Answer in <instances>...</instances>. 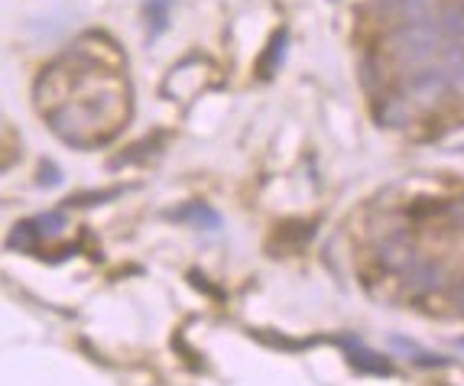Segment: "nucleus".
Listing matches in <instances>:
<instances>
[{"label": "nucleus", "instance_id": "nucleus-1", "mask_svg": "<svg viewBox=\"0 0 464 386\" xmlns=\"http://www.w3.org/2000/svg\"><path fill=\"white\" fill-rule=\"evenodd\" d=\"M396 53H400L402 63H410L412 69H422V65H432L435 53H445V33H441L439 20H422V24H402L393 36Z\"/></svg>", "mask_w": 464, "mask_h": 386}, {"label": "nucleus", "instance_id": "nucleus-2", "mask_svg": "<svg viewBox=\"0 0 464 386\" xmlns=\"http://www.w3.org/2000/svg\"><path fill=\"white\" fill-rule=\"evenodd\" d=\"M406 92H410V98H416L419 104H435V101L451 94V82H449V75H445V69H441V63L422 65V69H416L410 75Z\"/></svg>", "mask_w": 464, "mask_h": 386}, {"label": "nucleus", "instance_id": "nucleus-3", "mask_svg": "<svg viewBox=\"0 0 464 386\" xmlns=\"http://www.w3.org/2000/svg\"><path fill=\"white\" fill-rule=\"evenodd\" d=\"M334 344H338V348L344 351V354H348V361L354 363V371L377 373V377H390V373H393V367H390L387 357H380L377 351H371L361 338L341 334V338H334Z\"/></svg>", "mask_w": 464, "mask_h": 386}, {"label": "nucleus", "instance_id": "nucleus-4", "mask_svg": "<svg viewBox=\"0 0 464 386\" xmlns=\"http://www.w3.org/2000/svg\"><path fill=\"white\" fill-rule=\"evenodd\" d=\"M406 283H410L416 293H435V289H441L449 283V273L435 260H416L410 270H406Z\"/></svg>", "mask_w": 464, "mask_h": 386}, {"label": "nucleus", "instance_id": "nucleus-5", "mask_svg": "<svg viewBox=\"0 0 464 386\" xmlns=\"http://www.w3.org/2000/svg\"><path fill=\"white\" fill-rule=\"evenodd\" d=\"M416 260H419L416 250H412V244L406 237H390V240L380 244V263H383L390 273L406 276V270H410Z\"/></svg>", "mask_w": 464, "mask_h": 386}, {"label": "nucleus", "instance_id": "nucleus-6", "mask_svg": "<svg viewBox=\"0 0 464 386\" xmlns=\"http://www.w3.org/2000/svg\"><path fill=\"white\" fill-rule=\"evenodd\" d=\"M286 49H289V30H279L276 36L270 39V46L264 49L260 63H256V78L270 82L279 72V65H283V59H286Z\"/></svg>", "mask_w": 464, "mask_h": 386}, {"label": "nucleus", "instance_id": "nucleus-7", "mask_svg": "<svg viewBox=\"0 0 464 386\" xmlns=\"http://www.w3.org/2000/svg\"><path fill=\"white\" fill-rule=\"evenodd\" d=\"M39 240H43V234H39L36 221H20V225L14 227V234L7 237V247L10 250H20V254H36Z\"/></svg>", "mask_w": 464, "mask_h": 386}, {"label": "nucleus", "instance_id": "nucleus-8", "mask_svg": "<svg viewBox=\"0 0 464 386\" xmlns=\"http://www.w3.org/2000/svg\"><path fill=\"white\" fill-rule=\"evenodd\" d=\"M176 221H188V225L201 227V231H218L221 227V215L208 208V205H186L182 211H176Z\"/></svg>", "mask_w": 464, "mask_h": 386}, {"label": "nucleus", "instance_id": "nucleus-9", "mask_svg": "<svg viewBox=\"0 0 464 386\" xmlns=\"http://www.w3.org/2000/svg\"><path fill=\"white\" fill-rule=\"evenodd\" d=\"M439 26L445 33V43H464V0L441 10Z\"/></svg>", "mask_w": 464, "mask_h": 386}, {"label": "nucleus", "instance_id": "nucleus-10", "mask_svg": "<svg viewBox=\"0 0 464 386\" xmlns=\"http://www.w3.org/2000/svg\"><path fill=\"white\" fill-rule=\"evenodd\" d=\"M393 348H396V351H402V354H406V357H412V361H416L419 367H445V363H449V357L429 354V351L416 348L412 341H402L400 334H396V338H393Z\"/></svg>", "mask_w": 464, "mask_h": 386}, {"label": "nucleus", "instance_id": "nucleus-11", "mask_svg": "<svg viewBox=\"0 0 464 386\" xmlns=\"http://www.w3.org/2000/svg\"><path fill=\"white\" fill-rule=\"evenodd\" d=\"M377 121L383 127H402V124H410V104L406 101H383V108H380Z\"/></svg>", "mask_w": 464, "mask_h": 386}, {"label": "nucleus", "instance_id": "nucleus-12", "mask_svg": "<svg viewBox=\"0 0 464 386\" xmlns=\"http://www.w3.org/2000/svg\"><path fill=\"white\" fill-rule=\"evenodd\" d=\"M169 7H172V0H147V16H150V26H153L150 36L153 39L166 30V24H169Z\"/></svg>", "mask_w": 464, "mask_h": 386}, {"label": "nucleus", "instance_id": "nucleus-13", "mask_svg": "<svg viewBox=\"0 0 464 386\" xmlns=\"http://www.w3.org/2000/svg\"><path fill=\"white\" fill-rule=\"evenodd\" d=\"M39 179H43L39 186H55V179H59V169H55L53 162H49V166H43V172H39Z\"/></svg>", "mask_w": 464, "mask_h": 386}, {"label": "nucleus", "instance_id": "nucleus-14", "mask_svg": "<svg viewBox=\"0 0 464 386\" xmlns=\"http://www.w3.org/2000/svg\"><path fill=\"white\" fill-rule=\"evenodd\" d=\"M449 217H451V221H455L458 227H464V198L451 205V208H449Z\"/></svg>", "mask_w": 464, "mask_h": 386}]
</instances>
